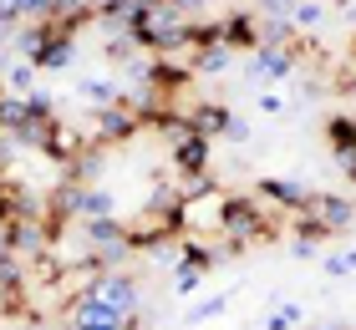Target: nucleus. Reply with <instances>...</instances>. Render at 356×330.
Returning <instances> with one entry per match:
<instances>
[{
	"label": "nucleus",
	"instance_id": "nucleus-1",
	"mask_svg": "<svg viewBox=\"0 0 356 330\" xmlns=\"http://www.w3.org/2000/svg\"><path fill=\"white\" fill-rule=\"evenodd\" d=\"M351 219H356L351 198H341V193H311L296 208V239L300 244H326V239L341 234V229H351Z\"/></svg>",
	"mask_w": 356,
	"mask_h": 330
},
{
	"label": "nucleus",
	"instance_id": "nucleus-2",
	"mask_svg": "<svg viewBox=\"0 0 356 330\" xmlns=\"http://www.w3.org/2000/svg\"><path fill=\"white\" fill-rule=\"evenodd\" d=\"M219 234L229 244H254V239H275V208L260 198H219Z\"/></svg>",
	"mask_w": 356,
	"mask_h": 330
},
{
	"label": "nucleus",
	"instance_id": "nucleus-3",
	"mask_svg": "<svg viewBox=\"0 0 356 330\" xmlns=\"http://www.w3.org/2000/svg\"><path fill=\"white\" fill-rule=\"evenodd\" d=\"M300 66V41H285V46H260V51H250V76L260 81V87H280V81Z\"/></svg>",
	"mask_w": 356,
	"mask_h": 330
},
{
	"label": "nucleus",
	"instance_id": "nucleus-4",
	"mask_svg": "<svg viewBox=\"0 0 356 330\" xmlns=\"http://www.w3.org/2000/svg\"><path fill=\"white\" fill-rule=\"evenodd\" d=\"M87 295L92 300H102L112 315H138V279L133 274H97L92 285H87Z\"/></svg>",
	"mask_w": 356,
	"mask_h": 330
},
{
	"label": "nucleus",
	"instance_id": "nucleus-5",
	"mask_svg": "<svg viewBox=\"0 0 356 330\" xmlns=\"http://www.w3.org/2000/svg\"><path fill=\"white\" fill-rule=\"evenodd\" d=\"M209 158H214V142L199 138L193 127L173 138V168H178V178H193V183H199V178L209 173Z\"/></svg>",
	"mask_w": 356,
	"mask_h": 330
},
{
	"label": "nucleus",
	"instance_id": "nucleus-6",
	"mask_svg": "<svg viewBox=\"0 0 356 330\" xmlns=\"http://www.w3.org/2000/svg\"><path fill=\"white\" fill-rule=\"evenodd\" d=\"M219 41L229 51H260L265 36H260V15L254 10H224L219 15Z\"/></svg>",
	"mask_w": 356,
	"mask_h": 330
},
{
	"label": "nucleus",
	"instance_id": "nucleus-7",
	"mask_svg": "<svg viewBox=\"0 0 356 330\" xmlns=\"http://www.w3.org/2000/svg\"><path fill=\"white\" fill-rule=\"evenodd\" d=\"M138 112L127 107V102H118V107H107V112H97V142H127L138 132Z\"/></svg>",
	"mask_w": 356,
	"mask_h": 330
},
{
	"label": "nucleus",
	"instance_id": "nucleus-8",
	"mask_svg": "<svg viewBox=\"0 0 356 330\" xmlns=\"http://www.w3.org/2000/svg\"><path fill=\"white\" fill-rule=\"evenodd\" d=\"M254 198H260V204H270L275 213H285V208H300L305 198H311V188L290 183V178H260V188H254Z\"/></svg>",
	"mask_w": 356,
	"mask_h": 330
},
{
	"label": "nucleus",
	"instance_id": "nucleus-9",
	"mask_svg": "<svg viewBox=\"0 0 356 330\" xmlns=\"http://www.w3.org/2000/svg\"><path fill=\"white\" fill-rule=\"evenodd\" d=\"M188 127L199 132V138L214 142L219 132H229V127H234V112H229V107H219V102H204V107H193V112H188Z\"/></svg>",
	"mask_w": 356,
	"mask_h": 330
},
{
	"label": "nucleus",
	"instance_id": "nucleus-10",
	"mask_svg": "<svg viewBox=\"0 0 356 330\" xmlns=\"http://www.w3.org/2000/svg\"><path fill=\"white\" fill-rule=\"evenodd\" d=\"M76 97H82L87 107L107 112V107H118V102H122V87H118L112 76H87V81H82V92H76Z\"/></svg>",
	"mask_w": 356,
	"mask_h": 330
},
{
	"label": "nucleus",
	"instance_id": "nucleus-11",
	"mask_svg": "<svg viewBox=\"0 0 356 330\" xmlns=\"http://www.w3.org/2000/svg\"><path fill=\"white\" fill-rule=\"evenodd\" d=\"M326 142L336 147V158H356V117L336 112V117L326 122Z\"/></svg>",
	"mask_w": 356,
	"mask_h": 330
},
{
	"label": "nucleus",
	"instance_id": "nucleus-12",
	"mask_svg": "<svg viewBox=\"0 0 356 330\" xmlns=\"http://www.w3.org/2000/svg\"><path fill=\"white\" fill-rule=\"evenodd\" d=\"M296 320H300V305H296V300H285V305H275V315L265 320V330H290Z\"/></svg>",
	"mask_w": 356,
	"mask_h": 330
},
{
	"label": "nucleus",
	"instance_id": "nucleus-13",
	"mask_svg": "<svg viewBox=\"0 0 356 330\" xmlns=\"http://www.w3.org/2000/svg\"><path fill=\"white\" fill-rule=\"evenodd\" d=\"M199 285H204V270H188V264H178V274H173V290H178V295H193Z\"/></svg>",
	"mask_w": 356,
	"mask_h": 330
},
{
	"label": "nucleus",
	"instance_id": "nucleus-14",
	"mask_svg": "<svg viewBox=\"0 0 356 330\" xmlns=\"http://www.w3.org/2000/svg\"><path fill=\"white\" fill-rule=\"evenodd\" d=\"M224 305H229V295H214V300H204V305H193V315H188V320H193V325H199V320H214V315H219V310H224Z\"/></svg>",
	"mask_w": 356,
	"mask_h": 330
},
{
	"label": "nucleus",
	"instance_id": "nucleus-15",
	"mask_svg": "<svg viewBox=\"0 0 356 330\" xmlns=\"http://www.w3.org/2000/svg\"><path fill=\"white\" fill-rule=\"evenodd\" d=\"M326 274H356V249L331 254V259H326Z\"/></svg>",
	"mask_w": 356,
	"mask_h": 330
},
{
	"label": "nucleus",
	"instance_id": "nucleus-16",
	"mask_svg": "<svg viewBox=\"0 0 356 330\" xmlns=\"http://www.w3.org/2000/svg\"><path fill=\"white\" fill-rule=\"evenodd\" d=\"M260 112H285V97L280 92H260Z\"/></svg>",
	"mask_w": 356,
	"mask_h": 330
},
{
	"label": "nucleus",
	"instance_id": "nucleus-17",
	"mask_svg": "<svg viewBox=\"0 0 356 330\" xmlns=\"http://www.w3.org/2000/svg\"><path fill=\"white\" fill-rule=\"evenodd\" d=\"M122 330H143V320H138V315H127V320H122Z\"/></svg>",
	"mask_w": 356,
	"mask_h": 330
},
{
	"label": "nucleus",
	"instance_id": "nucleus-18",
	"mask_svg": "<svg viewBox=\"0 0 356 330\" xmlns=\"http://www.w3.org/2000/svg\"><path fill=\"white\" fill-rule=\"evenodd\" d=\"M316 330H346V325H316Z\"/></svg>",
	"mask_w": 356,
	"mask_h": 330
},
{
	"label": "nucleus",
	"instance_id": "nucleus-19",
	"mask_svg": "<svg viewBox=\"0 0 356 330\" xmlns=\"http://www.w3.org/2000/svg\"><path fill=\"white\" fill-rule=\"evenodd\" d=\"M351 61H356V36H351Z\"/></svg>",
	"mask_w": 356,
	"mask_h": 330
}]
</instances>
